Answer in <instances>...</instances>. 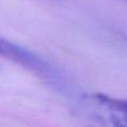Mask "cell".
Returning a JSON list of instances; mask_svg holds the SVG:
<instances>
[{
	"label": "cell",
	"mask_w": 127,
	"mask_h": 127,
	"mask_svg": "<svg viewBox=\"0 0 127 127\" xmlns=\"http://www.w3.org/2000/svg\"><path fill=\"white\" fill-rule=\"evenodd\" d=\"M0 57L17 64L24 68H27L41 77L48 79L55 78V72L50 65L42 60L39 56L19 45L13 44L1 36H0Z\"/></svg>",
	"instance_id": "obj_1"
},
{
	"label": "cell",
	"mask_w": 127,
	"mask_h": 127,
	"mask_svg": "<svg viewBox=\"0 0 127 127\" xmlns=\"http://www.w3.org/2000/svg\"><path fill=\"white\" fill-rule=\"evenodd\" d=\"M92 99L106 112L113 127H127V99L105 94H94Z\"/></svg>",
	"instance_id": "obj_2"
},
{
	"label": "cell",
	"mask_w": 127,
	"mask_h": 127,
	"mask_svg": "<svg viewBox=\"0 0 127 127\" xmlns=\"http://www.w3.org/2000/svg\"><path fill=\"white\" fill-rule=\"evenodd\" d=\"M53 1H58V0H53Z\"/></svg>",
	"instance_id": "obj_3"
},
{
	"label": "cell",
	"mask_w": 127,
	"mask_h": 127,
	"mask_svg": "<svg viewBox=\"0 0 127 127\" xmlns=\"http://www.w3.org/2000/svg\"><path fill=\"white\" fill-rule=\"evenodd\" d=\"M125 1H127V0H125Z\"/></svg>",
	"instance_id": "obj_4"
}]
</instances>
